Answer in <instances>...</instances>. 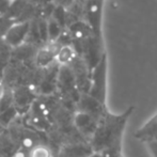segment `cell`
<instances>
[{"label": "cell", "instance_id": "obj_1", "mask_svg": "<svg viewBox=\"0 0 157 157\" xmlns=\"http://www.w3.org/2000/svg\"><path fill=\"white\" fill-rule=\"evenodd\" d=\"M134 107L128 108L122 114L114 116L109 112L105 113L104 120L97 125L92 136V147L94 152H101L108 147L122 142V136L127 120L132 116Z\"/></svg>", "mask_w": 157, "mask_h": 157}, {"label": "cell", "instance_id": "obj_2", "mask_svg": "<svg viewBox=\"0 0 157 157\" xmlns=\"http://www.w3.org/2000/svg\"><path fill=\"white\" fill-rule=\"evenodd\" d=\"M106 73H107V63L106 56L104 55L99 63L92 71L91 86H90L89 95L106 107Z\"/></svg>", "mask_w": 157, "mask_h": 157}, {"label": "cell", "instance_id": "obj_3", "mask_svg": "<svg viewBox=\"0 0 157 157\" xmlns=\"http://www.w3.org/2000/svg\"><path fill=\"white\" fill-rule=\"evenodd\" d=\"M30 30V23L29 21H21L16 25H12L9 30L6 32V41L8 44H10L11 46H19L25 39L27 37L28 33Z\"/></svg>", "mask_w": 157, "mask_h": 157}, {"label": "cell", "instance_id": "obj_4", "mask_svg": "<svg viewBox=\"0 0 157 157\" xmlns=\"http://www.w3.org/2000/svg\"><path fill=\"white\" fill-rule=\"evenodd\" d=\"M62 46L58 42H52L46 47L42 48L36 55V63L41 67H47L57 59Z\"/></svg>", "mask_w": 157, "mask_h": 157}, {"label": "cell", "instance_id": "obj_5", "mask_svg": "<svg viewBox=\"0 0 157 157\" xmlns=\"http://www.w3.org/2000/svg\"><path fill=\"white\" fill-rule=\"evenodd\" d=\"M74 124L77 127L79 132L82 134H91L92 136L94 135L95 130L97 128V123L95 122V118L91 114L87 112L78 111L74 116Z\"/></svg>", "mask_w": 157, "mask_h": 157}, {"label": "cell", "instance_id": "obj_6", "mask_svg": "<svg viewBox=\"0 0 157 157\" xmlns=\"http://www.w3.org/2000/svg\"><path fill=\"white\" fill-rule=\"evenodd\" d=\"M101 0H91L88 10V21L92 28L94 36L99 39V28H101Z\"/></svg>", "mask_w": 157, "mask_h": 157}, {"label": "cell", "instance_id": "obj_7", "mask_svg": "<svg viewBox=\"0 0 157 157\" xmlns=\"http://www.w3.org/2000/svg\"><path fill=\"white\" fill-rule=\"evenodd\" d=\"M79 111L87 112V113L91 114L95 118V114L101 113L104 111L106 107H104L99 101H97L96 99L93 98L92 96H90L89 94L83 95L79 101Z\"/></svg>", "mask_w": 157, "mask_h": 157}, {"label": "cell", "instance_id": "obj_8", "mask_svg": "<svg viewBox=\"0 0 157 157\" xmlns=\"http://www.w3.org/2000/svg\"><path fill=\"white\" fill-rule=\"evenodd\" d=\"M93 152L87 147L81 144L77 145H71L66 147L63 150V156L64 157H89Z\"/></svg>", "mask_w": 157, "mask_h": 157}, {"label": "cell", "instance_id": "obj_9", "mask_svg": "<svg viewBox=\"0 0 157 157\" xmlns=\"http://www.w3.org/2000/svg\"><path fill=\"white\" fill-rule=\"evenodd\" d=\"M76 58L75 57V50L71 46H62L57 56V61L61 65H66L68 63H72L73 60Z\"/></svg>", "mask_w": 157, "mask_h": 157}, {"label": "cell", "instance_id": "obj_10", "mask_svg": "<svg viewBox=\"0 0 157 157\" xmlns=\"http://www.w3.org/2000/svg\"><path fill=\"white\" fill-rule=\"evenodd\" d=\"M28 157H54V156H52V150L47 145L35 144L32 147H30Z\"/></svg>", "mask_w": 157, "mask_h": 157}, {"label": "cell", "instance_id": "obj_11", "mask_svg": "<svg viewBox=\"0 0 157 157\" xmlns=\"http://www.w3.org/2000/svg\"><path fill=\"white\" fill-rule=\"evenodd\" d=\"M62 27L54 19H49L48 21V37L52 42H57V40L61 36Z\"/></svg>", "mask_w": 157, "mask_h": 157}, {"label": "cell", "instance_id": "obj_12", "mask_svg": "<svg viewBox=\"0 0 157 157\" xmlns=\"http://www.w3.org/2000/svg\"><path fill=\"white\" fill-rule=\"evenodd\" d=\"M17 116V111L14 107L10 106L6 109H4L3 112L0 113V123H2L6 127H8L11 123H13V121L15 120Z\"/></svg>", "mask_w": 157, "mask_h": 157}, {"label": "cell", "instance_id": "obj_13", "mask_svg": "<svg viewBox=\"0 0 157 157\" xmlns=\"http://www.w3.org/2000/svg\"><path fill=\"white\" fill-rule=\"evenodd\" d=\"M121 151H122V142L106 147L98 153L101 154V157H121Z\"/></svg>", "mask_w": 157, "mask_h": 157}, {"label": "cell", "instance_id": "obj_14", "mask_svg": "<svg viewBox=\"0 0 157 157\" xmlns=\"http://www.w3.org/2000/svg\"><path fill=\"white\" fill-rule=\"evenodd\" d=\"M52 15H54L52 19L56 21L57 23L63 28L66 23V13H65V11H64V9L61 6H57L54 10V12H52Z\"/></svg>", "mask_w": 157, "mask_h": 157}, {"label": "cell", "instance_id": "obj_15", "mask_svg": "<svg viewBox=\"0 0 157 157\" xmlns=\"http://www.w3.org/2000/svg\"><path fill=\"white\" fill-rule=\"evenodd\" d=\"M37 32H39L40 39L43 42H47L49 40L48 37V21H41L39 23V27H37Z\"/></svg>", "mask_w": 157, "mask_h": 157}, {"label": "cell", "instance_id": "obj_16", "mask_svg": "<svg viewBox=\"0 0 157 157\" xmlns=\"http://www.w3.org/2000/svg\"><path fill=\"white\" fill-rule=\"evenodd\" d=\"M12 6V0H0V18L3 15H6V13Z\"/></svg>", "mask_w": 157, "mask_h": 157}, {"label": "cell", "instance_id": "obj_17", "mask_svg": "<svg viewBox=\"0 0 157 157\" xmlns=\"http://www.w3.org/2000/svg\"><path fill=\"white\" fill-rule=\"evenodd\" d=\"M147 147L153 157H157V138L156 139H149L147 141Z\"/></svg>", "mask_w": 157, "mask_h": 157}, {"label": "cell", "instance_id": "obj_18", "mask_svg": "<svg viewBox=\"0 0 157 157\" xmlns=\"http://www.w3.org/2000/svg\"><path fill=\"white\" fill-rule=\"evenodd\" d=\"M6 126L2 124V123H0V136H1V135L3 134L4 132H6Z\"/></svg>", "mask_w": 157, "mask_h": 157}]
</instances>
